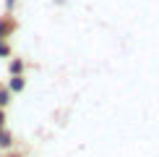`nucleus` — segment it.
I'll list each match as a JSON object with an SVG mask.
<instances>
[{"instance_id": "5", "label": "nucleus", "mask_w": 159, "mask_h": 157, "mask_svg": "<svg viewBox=\"0 0 159 157\" xmlns=\"http://www.w3.org/2000/svg\"><path fill=\"white\" fill-rule=\"evenodd\" d=\"M13 157H18V155H13Z\"/></svg>"}, {"instance_id": "1", "label": "nucleus", "mask_w": 159, "mask_h": 157, "mask_svg": "<svg viewBox=\"0 0 159 157\" xmlns=\"http://www.w3.org/2000/svg\"><path fill=\"white\" fill-rule=\"evenodd\" d=\"M11 89H13V92H21V89H24V81H21L18 76H16V78L11 81Z\"/></svg>"}, {"instance_id": "4", "label": "nucleus", "mask_w": 159, "mask_h": 157, "mask_svg": "<svg viewBox=\"0 0 159 157\" xmlns=\"http://www.w3.org/2000/svg\"><path fill=\"white\" fill-rule=\"evenodd\" d=\"M0 123H3V113H0Z\"/></svg>"}, {"instance_id": "2", "label": "nucleus", "mask_w": 159, "mask_h": 157, "mask_svg": "<svg viewBox=\"0 0 159 157\" xmlns=\"http://www.w3.org/2000/svg\"><path fill=\"white\" fill-rule=\"evenodd\" d=\"M8 144H11V136L5 131H0V147H8Z\"/></svg>"}, {"instance_id": "3", "label": "nucleus", "mask_w": 159, "mask_h": 157, "mask_svg": "<svg viewBox=\"0 0 159 157\" xmlns=\"http://www.w3.org/2000/svg\"><path fill=\"white\" fill-rule=\"evenodd\" d=\"M5 102H8V92L0 89V105H5Z\"/></svg>"}]
</instances>
